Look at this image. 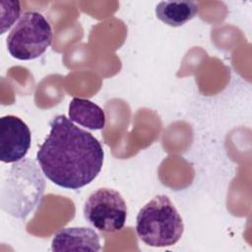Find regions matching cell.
I'll list each match as a JSON object with an SVG mask.
<instances>
[{"instance_id": "6", "label": "cell", "mask_w": 252, "mask_h": 252, "mask_svg": "<svg viewBox=\"0 0 252 252\" xmlns=\"http://www.w3.org/2000/svg\"><path fill=\"white\" fill-rule=\"evenodd\" d=\"M32 135L29 126L15 115L0 118V160L5 163L23 159L30 147Z\"/></svg>"}, {"instance_id": "3", "label": "cell", "mask_w": 252, "mask_h": 252, "mask_svg": "<svg viewBox=\"0 0 252 252\" xmlns=\"http://www.w3.org/2000/svg\"><path fill=\"white\" fill-rule=\"evenodd\" d=\"M183 231L182 218L165 195L154 197L140 210L136 219L139 238L152 247L174 245Z\"/></svg>"}, {"instance_id": "2", "label": "cell", "mask_w": 252, "mask_h": 252, "mask_svg": "<svg viewBox=\"0 0 252 252\" xmlns=\"http://www.w3.org/2000/svg\"><path fill=\"white\" fill-rule=\"evenodd\" d=\"M45 181L34 160L16 161L2 176L1 208L17 219H26L39 204Z\"/></svg>"}, {"instance_id": "5", "label": "cell", "mask_w": 252, "mask_h": 252, "mask_svg": "<svg viewBox=\"0 0 252 252\" xmlns=\"http://www.w3.org/2000/svg\"><path fill=\"white\" fill-rule=\"evenodd\" d=\"M84 216L94 228L116 232L124 227L127 206L118 191L99 188L89 196L84 206Z\"/></svg>"}, {"instance_id": "4", "label": "cell", "mask_w": 252, "mask_h": 252, "mask_svg": "<svg viewBox=\"0 0 252 252\" xmlns=\"http://www.w3.org/2000/svg\"><path fill=\"white\" fill-rule=\"evenodd\" d=\"M52 37V29L45 17L38 12L28 11L9 32L7 48L16 59L32 60L45 52Z\"/></svg>"}, {"instance_id": "8", "label": "cell", "mask_w": 252, "mask_h": 252, "mask_svg": "<svg viewBox=\"0 0 252 252\" xmlns=\"http://www.w3.org/2000/svg\"><path fill=\"white\" fill-rule=\"evenodd\" d=\"M69 119L90 130H100L105 126L103 110L94 102L74 97L69 103Z\"/></svg>"}, {"instance_id": "7", "label": "cell", "mask_w": 252, "mask_h": 252, "mask_svg": "<svg viewBox=\"0 0 252 252\" xmlns=\"http://www.w3.org/2000/svg\"><path fill=\"white\" fill-rule=\"evenodd\" d=\"M52 251L100 250L98 234L90 227H67L59 230L51 242Z\"/></svg>"}, {"instance_id": "10", "label": "cell", "mask_w": 252, "mask_h": 252, "mask_svg": "<svg viewBox=\"0 0 252 252\" xmlns=\"http://www.w3.org/2000/svg\"><path fill=\"white\" fill-rule=\"evenodd\" d=\"M1 5V34H3L15 21L19 18L21 13V6L19 1H0Z\"/></svg>"}, {"instance_id": "1", "label": "cell", "mask_w": 252, "mask_h": 252, "mask_svg": "<svg viewBox=\"0 0 252 252\" xmlns=\"http://www.w3.org/2000/svg\"><path fill=\"white\" fill-rule=\"evenodd\" d=\"M103 149L92 133L76 126L65 115L50 122V132L36 153L44 175L54 184L77 190L100 172Z\"/></svg>"}, {"instance_id": "9", "label": "cell", "mask_w": 252, "mask_h": 252, "mask_svg": "<svg viewBox=\"0 0 252 252\" xmlns=\"http://www.w3.org/2000/svg\"><path fill=\"white\" fill-rule=\"evenodd\" d=\"M199 13V6L193 1H161L156 7L158 20L170 27H180Z\"/></svg>"}]
</instances>
